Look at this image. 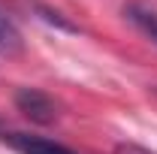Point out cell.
<instances>
[{
	"label": "cell",
	"mask_w": 157,
	"mask_h": 154,
	"mask_svg": "<svg viewBox=\"0 0 157 154\" xmlns=\"http://www.w3.org/2000/svg\"><path fill=\"white\" fill-rule=\"evenodd\" d=\"M12 100H15V109H18L21 115H27L30 121H36V124H52L60 115L58 100L52 94H45L42 88H18Z\"/></svg>",
	"instance_id": "1"
},
{
	"label": "cell",
	"mask_w": 157,
	"mask_h": 154,
	"mask_svg": "<svg viewBox=\"0 0 157 154\" xmlns=\"http://www.w3.org/2000/svg\"><path fill=\"white\" fill-rule=\"evenodd\" d=\"M3 142L18 154H78L67 145H60L55 139H45V136H33V133H6Z\"/></svg>",
	"instance_id": "2"
},
{
	"label": "cell",
	"mask_w": 157,
	"mask_h": 154,
	"mask_svg": "<svg viewBox=\"0 0 157 154\" xmlns=\"http://www.w3.org/2000/svg\"><path fill=\"white\" fill-rule=\"evenodd\" d=\"M124 15H127V21L136 27L139 33H145L157 45V6L145 3V0H130L124 6Z\"/></svg>",
	"instance_id": "3"
},
{
	"label": "cell",
	"mask_w": 157,
	"mask_h": 154,
	"mask_svg": "<svg viewBox=\"0 0 157 154\" xmlns=\"http://www.w3.org/2000/svg\"><path fill=\"white\" fill-rule=\"evenodd\" d=\"M21 52V33L12 21L0 12V55H15Z\"/></svg>",
	"instance_id": "4"
},
{
	"label": "cell",
	"mask_w": 157,
	"mask_h": 154,
	"mask_svg": "<svg viewBox=\"0 0 157 154\" xmlns=\"http://www.w3.org/2000/svg\"><path fill=\"white\" fill-rule=\"evenodd\" d=\"M115 154H151V151H145V148H139V145H118Z\"/></svg>",
	"instance_id": "5"
}]
</instances>
